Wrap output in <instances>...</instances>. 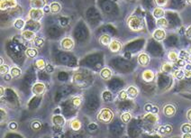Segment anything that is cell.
I'll return each instance as SVG.
<instances>
[{"mask_svg": "<svg viewBox=\"0 0 191 138\" xmlns=\"http://www.w3.org/2000/svg\"><path fill=\"white\" fill-rule=\"evenodd\" d=\"M111 41H112V39H111L110 35H108V34H103V35H101V37L99 38L100 43H101L102 45H104V46H108V45L110 44Z\"/></svg>", "mask_w": 191, "mask_h": 138, "instance_id": "cell-21", "label": "cell"}, {"mask_svg": "<svg viewBox=\"0 0 191 138\" xmlns=\"http://www.w3.org/2000/svg\"><path fill=\"white\" fill-rule=\"evenodd\" d=\"M73 81H74V82L76 83L77 85L82 86V84L84 83V78H83V76L80 73H76L73 76Z\"/></svg>", "mask_w": 191, "mask_h": 138, "instance_id": "cell-29", "label": "cell"}, {"mask_svg": "<svg viewBox=\"0 0 191 138\" xmlns=\"http://www.w3.org/2000/svg\"><path fill=\"white\" fill-rule=\"evenodd\" d=\"M118 98L120 100H125L128 98V95H127V92L126 90H121L119 93H118Z\"/></svg>", "mask_w": 191, "mask_h": 138, "instance_id": "cell-40", "label": "cell"}, {"mask_svg": "<svg viewBox=\"0 0 191 138\" xmlns=\"http://www.w3.org/2000/svg\"><path fill=\"white\" fill-rule=\"evenodd\" d=\"M187 3H188L189 5H191V0H187Z\"/></svg>", "mask_w": 191, "mask_h": 138, "instance_id": "cell-51", "label": "cell"}, {"mask_svg": "<svg viewBox=\"0 0 191 138\" xmlns=\"http://www.w3.org/2000/svg\"><path fill=\"white\" fill-rule=\"evenodd\" d=\"M50 13L55 15L61 12V5L59 2H51L50 4Z\"/></svg>", "mask_w": 191, "mask_h": 138, "instance_id": "cell-18", "label": "cell"}, {"mask_svg": "<svg viewBox=\"0 0 191 138\" xmlns=\"http://www.w3.org/2000/svg\"><path fill=\"white\" fill-rule=\"evenodd\" d=\"M131 119H132V115L129 112H124L121 115V120L123 123H128L131 121Z\"/></svg>", "mask_w": 191, "mask_h": 138, "instance_id": "cell-34", "label": "cell"}, {"mask_svg": "<svg viewBox=\"0 0 191 138\" xmlns=\"http://www.w3.org/2000/svg\"><path fill=\"white\" fill-rule=\"evenodd\" d=\"M9 71H10V69H9L7 64H4V63L1 64V66H0V73H1L2 76L6 75L9 72Z\"/></svg>", "mask_w": 191, "mask_h": 138, "instance_id": "cell-36", "label": "cell"}, {"mask_svg": "<svg viewBox=\"0 0 191 138\" xmlns=\"http://www.w3.org/2000/svg\"><path fill=\"white\" fill-rule=\"evenodd\" d=\"M180 130L183 134H186V133H191V122L189 123H185L181 126L180 127Z\"/></svg>", "mask_w": 191, "mask_h": 138, "instance_id": "cell-35", "label": "cell"}, {"mask_svg": "<svg viewBox=\"0 0 191 138\" xmlns=\"http://www.w3.org/2000/svg\"><path fill=\"white\" fill-rule=\"evenodd\" d=\"M182 137L183 138H191V133H186V134H183V135H182Z\"/></svg>", "mask_w": 191, "mask_h": 138, "instance_id": "cell-49", "label": "cell"}, {"mask_svg": "<svg viewBox=\"0 0 191 138\" xmlns=\"http://www.w3.org/2000/svg\"><path fill=\"white\" fill-rule=\"evenodd\" d=\"M82 103V99L80 97H75L73 99H72V105L75 107V108H78Z\"/></svg>", "mask_w": 191, "mask_h": 138, "instance_id": "cell-38", "label": "cell"}, {"mask_svg": "<svg viewBox=\"0 0 191 138\" xmlns=\"http://www.w3.org/2000/svg\"><path fill=\"white\" fill-rule=\"evenodd\" d=\"M21 35L22 37L24 38L25 41H33L35 38H36V33L34 31H32V30H29V29H26L22 31L21 33Z\"/></svg>", "mask_w": 191, "mask_h": 138, "instance_id": "cell-10", "label": "cell"}, {"mask_svg": "<svg viewBox=\"0 0 191 138\" xmlns=\"http://www.w3.org/2000/svg\"><path fill=\"white\" fill-rule=\"evenodd\" d=\"M51 122H52V124L54 126L61 127V126H63L65 125L66 120H65V118L61 115H54L51 117Z\"/></svg>", "mask_w": 191, "mask_h": 138, "instance_id": "cell-8", "label": "cell"}, {"mask_svg": "<svg viewBox=\"0 0 191 138\" xmlns=\"http://www.w3.org/2000/svg\"><path fill=\"white\" fill-rule=\"evenodd\" d=\"M185 71V78H191V70H184Z\"/></svg>", "mask_w": 191, "mask_h": 138, "instance_id": "cell-42", "label": "cell"}, {"mask_svg": "<svg viewBox=\"0 0 191 138\" xmlns=\"http://www.w3.org/2000/svg\"><path fill=\"white\" fill-rule=\"evenodd\" d=\"M44 11L43 9H38V8H31V10L29 11L28 16L30 20H33V21H40L42 20V18L44 16Z\"/></svg>", "mask_w": 191, "mask_h": 138, "instance_id": "cell-3", "label": "cell"}, {"mask_svg": "<svg viewBox=\"0 0 191 138\" xmlns=\"http://www.w3.org/2000/svg\"><path fill=\"white\" fill-rule=\"evenodd\" d=\"M143 118H144V120H146L147 122L151 123V124H156L159 120L158 115L151 113V112H148V114H146Z\"/></svg>", "mask_w": 191, "mask_h": 138, "instance_id": "cell-15", "label": "cell"}, {"mask_svg": "<svg viewBox=\"0 0 191 138\" xmlns=\"http://www.w3.org/2000/svg\"><path fill=\"white\" fill-rule=\"evenodd\" d=\"M163 114L167 117H172L176 114V108L172 104H167L163 108Z\"/></svg>", "mask_w": 191, "mask_h": 138, "instance_id": "cell-12", "label": "cell"}, {"mask_svg": "<svg viewBox=\"0 0 191 138\" xmlns=\"http://www.w3.org/2000/svg\"><path fill=\"white\" fill-rule=\"evenodd\" d=\"M179 59L184 60L187 61L188 63H189V62H191V54L189 53V52H187V51H180L179 53Z\"/></svg>", "mask_w": 191, "mask_h": 138, "instance_id": "cell-24", "label": "cell"}, {"mask_svg": "<svg viewBox=\"0 0 191 138\" xmlns=\"http://www.w3.org/2000/svg\"><path fill=\"white\" fill-rule=\"evenodd\" d=\"M100 76L102 79L104 80H109L112 77V71L110 69L108 68H104L102 69V71H100Z\"/></svg>", "mask_w": 191, "mask_h": 138, "instance_id": "cell-22", "label": "cell"}, {"mask_svg": "<svg viewBox=\"0 0 191 138\" xmlns=\"http://www.w3.org/2000/svg\"><path fill=\"white\" fill-rule=\"evenodd\" d=\"M45 85L42 82H36L33 84L32 88V92L35 96H41L44 93L45 91Z\"/></svg>", "mask_w": 191, "mask_h": 138, "instance_id": "cell-5", "label": "cell"}, {"mask_svg": "<svg viewBox=\"0 0 191 138\" xmlns=\"http://www.w3.org/2000/svg\"><path fill=\"white\" fill-rule=\"evenodd\" d=\"M5 117H6V114L4 112V109H1V121H2V122H3V119H4Z\"/></svg>", "mask_w": 191, "mask_h": 138, "instance_id": "cell-47", "label": "cell"}, {"mask_svg": "<svg viewBox=\"0 0 191 138\" xmlns=\"http://www.w3.org/2000/svg\"><path fill=\"white\" fill-rule=\"evenodd\" d=\"M168 59L169 61L175 63V62H177V60L179 59V53H178L176 51H170V52L168 53Z\"/></svg>", "mask_w": 191, "mask_h": 138, "instance_id": "cell-27", "label": "cell"}, {"mask_svg": "<svg viewBox=\"0 0 191 138\" xmlns=\"http://www.w3.org/2000/svg\"><path fill=\"white\" fill-rule=\"evenodd\" d=\"M45 5H46V0H31L30 1L31 8L43 9Z\"/></svg>", "mask_w": 191, "mask_h": 138, "instance_id": "cell-13", "label": "cell"}, {"mask_svg": "<svg viewBox=\"0 0 191 138\" xmlns=\"http://www.w3.org/2000/svg\"><path fill=\"white\" fill-rule=\"evenodd\" d=\"M122 47H123V45H122V43L119 42L118 40H112L111 41V43H110V44L108 45V48H109V50L112 52V53H119L120 51L122 50Z\"/></svg>", "mask_w": 191, "mask_h": 138, "instance_id": "cell-7", "label": "cell"}, {"mask_svg": "<svg viewBox=\"0 0 191 138\" xmlns=\"http://www.w3.org/2000/svg\"><path fill=\"white\" fill-rule=\"evenodd\" d=\"M35 66L38 70H44L46 68V62L43 59H38L35 60Z\"/></svg>", "mask_w": 191, "mask_h": 138, "instance_id": "cell-30", "label": "cell"}, {"mask_svg": "<svg viewBox=\"0 0 191 138\" xmlns=\"http://www.w3.org/2000/svg\"><path fill=\"white\" fill-rule=\"evenodd\" d=\"M186 35H187L188 38L191 39V26H189V27L187 29V31H186Z\"/></svg>", "mask_w": 191, "mask_h": 138, "instance_id": "cell-44", "label": "cell"}, {"mask_svg": "<svg viewBox=\"0 0 191 138\" xmlns=\"http://www.w3.org/2000/svg\"><path fill=\"white\" fill-rule=\"evenodd\" d=\"M16 5H17L16 0H2L0 2V8L2 11H5V10L16 7Z\"/></svg>", "mask_w": 191, "mask_h": 138, "instance_id": "cell-6", "label": "cell"}, {"mask_svg": "<svg viewBox=\"0 0 191 138\" xmlns=\"http://www.w3.org/2000/svg\"><path fill=\"white\" fill-rule=\"evenodd\" d=\"M17 127H18V125H17V123H16V121H11V122L8 124V128H9L11 131L16 130Z\"/></svg>", "mask_w": 191, "mask_h": 138, "instance_id": "cell-41", "label": "cell"}, {"mask_svg": "<svg viewBox=\"0 0 191 138\" xmlns=\"http://www.w3.org/2000/svg\"><path fill=\"white\" fill-rule=\"evenodd\" d=\"M157 26H160L161 28H166L168 26V20L166 18H164V17H161V18H159V19H157Z\"/></svg>", "mask_w": 191, "mask_h": 138, "instance_id": "cell-31", "label": "cell"}, {"mask_svg": "<svg viewBox=\"0 0 191 138\" xmlns=\"http://www.w3.org/2000/svg\"><path fill=\"white\" fill-rule=\"evenodd\" d=\"M164 15H165V11L162 7H160V6H157L153 12H152V16H154V18L156 19H159V18H161V17H164Z\"/></svg>", "mask_w": 191, "mask_h": 138, "instance_id": "cell-19", "label": "cell"}, {"mask_svg": "<svg viewBox=\"0 0 191 138\" xmlns=\"http://www.w3.org/2000/svg\"><path fill=\"white\" fill-rule=\"evenodd\" d=\"M138 62H139V64L141 65V66H143V67H145V66H147V65H149V63H150V57L148 54H146V53H140L139 55H138Z\"/></svg>", "mask_w": 191, "mask_h": 138, "instance_id": "cell-14", "label": "cell"}, {"mask_svg": "<svg viewBox=\"0 0 191 138\" xmlns=\"http://www.w3.org/2000/svg\"><path fill=\"white\" fill-rule=\"evenodd\" d=\"M151 113H154V114H158V112H159V109H158V107H156V106H153L152 107V109H151Z\"/></svg>", "mask_w": 191, "mask_h": 138, "instance_id": "cell-45", "label": "cell"}, {"mask_svg": "<svg viewBox=\"0 0 191 138\" xmlns=\"http://www.w3.org/2000/svg\"><path fill=\"white\" fill-rule=\"evenodd\" d=\"M187 118L189 122H191V109L187 111Z\"/></svg>", "mask_w": 191, "mask_h": 138, "instance_id": "cell-46", "label": "cell"}, {"mask_svg": "<svg viewBox=\"0 0 191 138\" xmlns=\"http://www.w3.org/2000/svg\"><path fill=\"white\" fill-rule=\"evenodd\" d=\"M114 119V113L109 109H103L97 114V120L104 124H108Z\"/></svg>", "mask_w": 191, "mask_h": 138, "instance_id": "cell-2", "label": "cell"}, {"mask_svg": "<svg viewBox=\"0 0 191 138\" xmlns=\"http://www.w3.org/2000/svg\"><path fill=\"white\" fill-rule=\"evenodd\" d=\"M172 130H173V127H172V126H170V125L161 126L158 128V132H159L161 136L170 134V133L172 132Z\"/></svg>", "mask_w": 191, "mask_h": 138, "instance_id": "cell-17", "label": "cell"}, {"mask_svg": "<svg viewBox=\"0 0 191 138\" xmlns=\"http://www.w3.org/2000/svg\"><path fill=\"white\" fill-rule=\"evenodd\" d=\"M155 78V74L151 70H145L142 73V79L145 82H151Z\"/></svg>", "mask_w": 191, "mask_h": 138, "instance_id": "cell-11", "label": "cell"}, {"mask_svg": "<svg viewBox=\"0 0 191 138\" xmlns=\"http://www.w3.org/2000/svg\"><path fill=\"white\" fill-rule=\"evenodd\" d=\"M33 43H34V45L37 48H41L43 45V43H44V40L42 37H37L36 36V38L33 40Z\"/></svg>", "mask_w": 191, "mask_h": 138, "instance_id": "cell-37", "label": "cell"}, {"mask_svg": "<svg viewBox=\"0 0 191 138\" xmlns=\"http://www.w3.org/2000/svg\"><path fill=\"white\" fill-rule=\"evenodd\" d=\"M9 74L13 79L19 78L22 75V70L18 67H12L9 71Z\"/></svg>", "mask_w": 191, "mask_h": 138, "instance_id": "cell-20", "label": "cell"}, {"mask_svg": "<svg viewBox=\"0 0 191 138\" xmlns=\"http://www.w3.org/2000/svg\"><path fill=\"white\" fill-rule=\"evenodd\" d=\"M25 25H26V23L24 22L23 19H21V18H18V19H16V20L14 22V26H15V28H16L17 30H22V29H24V26H25Z\"/></svg>", "mask_w": 191, "mask_h": 138, "instance_id": "cell-28", "label": "cell"}, {"mask_svg": "<svg viewBox=\"0 0 191 138\" xmlns=\"http://www.w3.org/2000/svg\"><path fill=\"white\" fill-rule=\"evenodd\" d=\"M172 74H173L174 78H176L179 81H181V80H183L185 78V71H184V70H182L180 68L176 70V71H174Z\"/></svg>", "mask_w": 191, "mask_h": 138, "instance_id": "cell-23", "label": "cell"}, {"mask_svg": "<svg viewBox=\"0 0 191 138\" xmlns=\"http://www.w3.org/2000/svg\"><path fill=\"white\" fill-rule=\"evenodd\" d=\"M152 105L151 104H147V105H145V107H144V109L147 111V112H151V109H152Z\"/></svg>", "mask_w": 191, "mask_h": 138, "instance_id": "cell-43", "label": "cell"}, {"mask_svg": "<svg viewBox=\"0 0 191 138\" xmlns=\"http://www.w3.org/2000/svg\"><path fill=\"white\" fill-rule=\"evenodd\" d=\"M152 37L157 41H163L166 38V32L163 28H158L153 32Z\"/></svg>", "mask_w": 191, "mask_h": 138, "instance_id": "cell-9", "label": "cell"}, {"mask_svg": "<svg viewBox=\"0 0 191 138\" xmlns=\"http://www.w3.org/2000/svg\"><path fill=\"white\" fill-rule=\"evenodd\" d=\"M25 55L30 59L35 58L36 56L38 55V51H37L36 48H28L25 51Z\"/></svg>", "mask_w": 191, "mask_h": 138, "instance_id": "cell-26", "label": "cell"}, {"mask_svg": "<svg viewBox=\"0 0 191 138\" xmlns=\"http://www.w3.org/2000/svg\"><path fill=\"white\" fill-rule=\"evenodd\" d=\"M127 25H128V27L134 32H141L144 28L143 21L136 16H130L127 20Z\"/></svg>", "mask_w": 191, "mask_h": 138, "instance_id": "cell-1", "label": "cell"}, {"mask_svg": "<svg viewBox=\"0 0 191 138\" xmlns=\"http://www.w3.org/2000/svg\"><path fill=\"white\" fill-rule=\"evenodd\" d=\"M61 47L64 51H71L74 48V41L71 37H65L61 42Z\"/></svg>", "mask_w": 191, "mask_h": 138, "instance_id": "cell-4", "label": "cell"}, {"mask_svg": "<svg viewBox=\"0 0 191 138\" xmlns=\"http://www.w3.org/2000/svg\"><path fill=\"white\" fill-rule=\"evenodd\" d=\"M154 1V4L157 5V6H160V7H164L166 6L168 3V0H153Z\"/></svg>", "mask_w": 191, "mask_h": 138, "instance_id": "cell-39", "label": "cell"}, {"mask_svg": "<svg viewBox=\"0 0 191 138\" xmlns=\"http://www.w3.org/2000/svg\"><path fill=\"white\" fill-rule=\"evenodd\" d=\"M43 11H44V13H49V12H50V5H45L44 7H43Z\"/></svg>", "mask_w": 191, "mask_h": 138, "instance_id": "cell-48", "label": "cell"}, {"mask_svg": "<svg viewBox=\"0 0 191 138\" xmlns=\"http://www.w3.org/2000/svg\"><path fill=\"white\" fill-rule=\"evenodd\" d=\"M162 71L163 72H166V73H171L173 72V65L171 63H168L166 62L162 65V68H161Z\"/></svg>", "mask_w": 191, "mask_h": 138, "instance_id": "cell-33", "label": "cell"}, {"mask_svg": "<svg viewBox=\"0 0 191 138\" xmlns=\"http://www.w3.org/2000/svg\"><path fill=\"white\" fill-rule=\"evenodd\" d=\"M81 122L78 119H73L71 122V128L73 131H78L81 128Z\"/></svg>", "mask_w": 191, "mask_h": 138, "instance_id": "cell-25", "label": "cell"}, {"mask_svg": "<svg viewBox=\"0 0 191 138\" xmlns=\"http://www.w3.org/2000/svg\"><path fill=\"white\" fill-rule=\"evenodd\" d=\"M0 90H1V98H3V96H4V87L3 86H1L0 87Z\"/></svg>", "mask_w": 191, "mask_h": 138, "instance_id": "cell-50", "label": "cell"}, {"mask_svg": "<svg viewBox=\"0 0 191 138\" xmlns=\"http://www.w3.org/2000/svg\"><path fill=\"white\" fill-rule=\"evenodd\" d=\"M42 127H43L42 123L39 122V121H37V120L33 121L32 124H31V128H32V130H33V131H36V132H37V131H40V130L42 129Z\"/></svg>", "mask_w": 191, "mask_h": 138, "instance_id": "cell-32", "label": "cell"}, {"mask_svg": "<svg viewBox=\"0 0 191 138\" xmlns=\"http://www.w3.org/2000/svg\"><path fill=\"white\" fill-rule=\"evenodd\" d=\"M126 92H127L128 98H135L139 94V91H138L137 88L134 87V86L128 87L127 89H126Z\"/></svg>", "mask_w": 191, "mask_h": 138, "instance_id": "cell-16", "label": "cell"}]
</instances>
